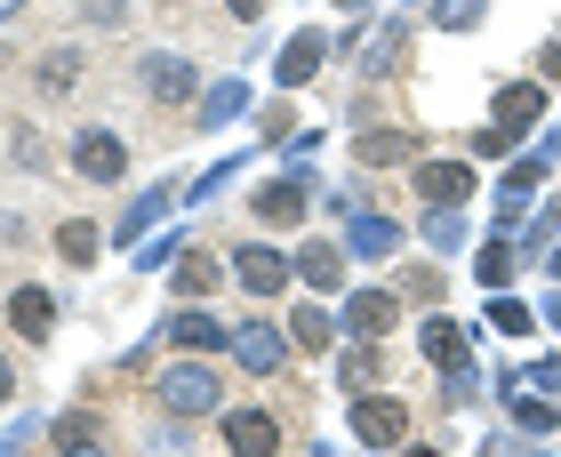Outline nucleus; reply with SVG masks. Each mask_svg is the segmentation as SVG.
<instances>
[{
	"mask_svg": "<svg viewBox=\"0 0 561 457\" xmlns=\"http://www.w3.org/2000/svg\"><path fill=\"white\" fill-rule=\"evenodd\" d=\"M225 442L249 449V457H273V449H280V425H273L265 410H233V418H225Z\"/></svg>",
	"mask_w": 561,
	"mask_h": 457,
	"instance_id": "nucleus-4",
	"label": "nucleus"
},
{
	"mask_svg": "<svg viewBox=\"0 0 561 457\" xmlns=\"http://www.w3.org/2000/svg\"><path fill=\"white\" fill-rule=\"evenodd\" d=\"M417 193L433 201V209H457V201L473 193V176H466V161H425L417 169Z\"/></svg>",
	"mask_w": 561,
	"mask_h": 457,
	"instance_id": "nucleus-3",
	"label": "nucleus"
},
{
	"mask_svg": "<svg viewBox=\"0 0 561 457\" xmlns=\"http://www.w3.org/2000/svg\"><path fill=\"white\" fill-rule=\"evenodd\" d=\"M176 289H185V297H209V289H217V265H209V258H185V265H176Z\"/></svg>",
	"mask_w": 561,
	"mask_h": 457,
	"instance_id": "nucleus-13",
	"label": "nucleus"
},
{
	"mask_svg": "<svg viewBox=\"0 0 561 457\" xmlns=\"http://www.w3.org/2000/svg\"><path fill=\"white\" fill-rule=\"evenodd\" d=\"M353 329H362V338L393 329V297H386V289H362V297H353Z\"/></svg>",
	"mask_w": 561,
	"mask_h": 457,
	"instance_id": "nucleus-11",
	"label": "nucleus"
},
{
	"mask_svg": "<svg viewBox=\"0 0 561 457\" xmlns=\"http://www.w3.org/2000/svg\"><path fill=\"white\" fill-rule=\"evenodd\" d=\"M176 345H217V321H176Z\"/></svg>",
	"mask_w": 561,
	"mask_h": 457,
	"instance_id": "nucleus-21",
	"label": "nucleus"
},
{
	"mask_svg": "<svg viewBox=\"0 0 561 457\" xmlns=\"http://www.w3.org/2000/svg\"><path fill=\"white\" fill-rule=\"evenodd\" d=\"M297 345L321 353V345H329V313H297Z\"/></svg>",
	"mask_w": 561,
	"mask_h": 457,
	"instance_id": "nucleus-18",
	"label": "nucleus"
},
{
	"mask_svg": "<svg viewBox=\"0 0 561 457\" xmlns=\"http://www.w3.org/2000/svg\"><path fill=\"white\" fill-rule=\"evenodd\" d=\"M538 113H546V96L529 89V81H522V89H497V129H529Z\"/></svg>",
	"mask_w": 561,
	"mask_h": 457,
	"instance_id": "nucleus-6",
	"label": "nucleus"
},
{
	"mask_svg": "<svg viewBox=\"0 0 561 457\" xmlns=\"http://www.w3.org/2000/svg\"><path fill=\"white\" fill-rule=\"evenodd\" d=\"M193 89V72L176 65V57H161V72H152V96H185Z\"/></svg>",
	"mask_w": 561,
	"mask_h": 457,
	"instance_id": "nucleus-16",
	"label": "nucleus"
},
{
	"mask_svg": "<svg viewBox=\"0 0 561 457\" xmlns=\"http://www.w3.org/2000/svg\"><path fill=\"white\" fill-rule=\"evenodd\" d=\"M161 401H169L176 418L217 410V377H209V369H169V377H161Z\"/></svg>",
	"mask_w": 561,
	"mask_h": 457,
	"instance_id": "nucleus-2",
	"label": "nucleus"
},
{
	"mask_svg": "<svg viewBox=\"0 0 561 457\" xmlns=\"http://www.w3.org/2000/svg\"><path fill=\"white\" fill-rule=\"evenodd\" d=\"M505 273H514V249H505V241L481 249V282H505Z\"/></svg>",
	"mask_w": 561,
	"mask_h": 457,
	"instance_id": "nucleus-19",
	"label": "nucleus"
},
{
	"mask_svg": "<svg viewBox=\"0 0 561 457\" xmlns=\"http://www.w3.org/2000/svg\"><path fill=\"white\" fill-rule=\"evenodd\" d=\"M425 362H442V369H466V345H457V329H449V321H425Z\"/></svg>",
	"mask_w": 561,
	"mask_h": 457,
	"instance_id": "nucleus-12",
	"label": "nucleus"
},
{
	"mask_svg": "<svg viewBox=\"0 0 561 457\" xmlns=\"http://www.w3.org/2000/svg\"><path fill=\"white\" fill-rule=\"evenodd\" d=\"M0 401H9V362H0Z\"/></svg>",
	"mask_w": 561,
	"mask_h": 457,
	"instance_id": "nucleus-24",
	"label": "nucleus"
},
{
	"mask_svg": "<svg viewBox=\"0 0 561 457\" xmlns=\"http://www.w3.org/2000/svg\"><path fill=\"white\" fill-rule=\"evenodd\" d=\"M57 442H65V449H96V442H105V425H96V418H65Z\"/></svg>",
	"mask_w": 561,
	"mask_h": 457,
	"instance_id": "nucleus-15",
	"label": "nucleus"
},
{
	"mask_svg": "<svg viewBox=\"0 0 561 457\" xmlns=\"http://www.w3.org/2000/svg\"><path fill=\"white\" fill-rule=\"evenodd\" d=\"M257 9H265V0H233V16H257Z\"/></svg>",
	"mask_w": 561,
	"mask_h": 457,
	"instance_id": "nucleus-23",
	"label": "nucleus"
},
{
	"mask_svg": "<svg viewBox=\"0 0 561 457\" xmlns=\"http://www.w3.org/2000/svg\"><path fill=\"white\" fill-rule=\"evenodd\" d=\"M353 434L369 449H401L410 442V410H401V401H353Z\"/></svg>",
	"mask_w": 561,
	"mask_h": 457,
	"instance_id": "nucleus-1",
	"label": "nucleus"
},
{
	"mask_svg": "<svg viewBox=\"0 0 561 457\" xmlns=\"http://www.w3.org/2000/svg\"><path fill=\"white\" fill-rule=\"evenodd\" d=\"M546 72H553V81H561V41H553V48H546Z\"/></svg>",
	"mask_w": 561,
	"mask_h": 457,
	"instance_id": "nucleus-22",
	"label": "nucleus"
},
{
	"mask_svg": "<svg viewBox=\"0 0 561 457\" xmlns=\"http://www.w3.org/2000/svg\"><path fill=\"white\" fill-rule=\"evenodd\" d=\"M313 65H321V33H305V41L289 48V65H280V81H305Z\"/></svg>",
	"mask_w": 561,
	"mask_h": 457,
	"instance_id": "nucleus-14",
	"label": "nucleus"
},
{
	"mask_svg": "<svg viewBox=\"0 0 561 457\" xmlns=\"http://www.w3.org/2000/svg\"><path fill=\"white\" fill-rule=\"evenodd\" d=\"M9 313H16V329H24V338H48V313H57V305H48V289H16V305H9Z\"/></svg>",
	"mask_w": 561,
	"mask_h": 457,
	"instance_id": "nucleus-10",
	"label": "nucleus"
},
{
	"mask_svg": "<svg viewBox=\"0 0 561 457\" xmlns=\"http://www.w3.org/2000/svg\"><path fill=\"white\" fill-rule=\"evenodd\" d=\"M57 249H65V258H72V265H81V258H89V249H96V225H65V233H57Z\"/></svg>",
	"mask_w": 561,
	"mask_h": 457,
	"instance_id": "nucleus-17",
	"label": "nucleus"
},
{
	"mask_svg": "<svg viewBox=\"0 0 561 457\" xmlns=\"http://www.w3.org/2000/svg\"><path fill=\"white\" fill-rule=\"evenodd\" d=\"M297 273H305L313 289H337V282H345V258H337V249L321 241V249H305V258H297Z\"/></svg>",
	"mask_w": 561,
	"mask_h": 457,
	"instance_id": "nucleus-8",
	"label": "nucleus"
},
{
	"mask_svg": "<svg viewBox=\"0 0 561 457\" xmlns=\"http://www.w3.org/2000/svg\"><path fill=\"white\" fill-rule=\"evenodd\" d=\"M121 161H129V152H121V137H105V129L81 137V169H89V176H121Z\"/></svg>",
	"mask_w": 561,
	"mask_h": 457,
	"instance_id": "nucleus-7",
	"label": "nucleus"
},
{
	"mask_svg": "<svg viewBox=\"0 0 561 457\" xmlns=\"http://www.w3.org/2000/svg\"><path fill=\"white\" fill-rule=\"evenodd\" d=\"M241 282H249V289H257V297H273L280 282H289V265H280V258H273V249L257 241V249H241Z\"/></svg>",
	"mask_w": 561,
	"mask_h": 457,
	"instance_id": "nucleus-5",
	"label": "nucleus"
},
{
	"mask_svg": "<svg viewBox=\"0 0 561 457\" xmlns=\"http://www.w3.org/2000/svg\"><path fill=\"white\" fill-rule=\"evenodd\" d=\"M257 217H265V225H297V217H305V193H297V185H265V193H257Z\"/></svg>",
	"mask_w": 561,
	"mask_h": 457,
	"instance_id": "nucleus-9",
	"label": "nucleus"
},
{
	"mask_svg": "<svg viewBox=\"0 0 561 457\" xmlns=\"http://www.w3.org/2000/svg\"><path fill=\"white\" fill-rule=\"evenodd\" d=\"M65 81H81V57H48V72H41V89H65Z\"/></svg>",
	"mask_w": 561,
	"mask_h": 457,
	"instance_id": "nucleus-20",
	"label": "nucleus"
}]
</instances>
